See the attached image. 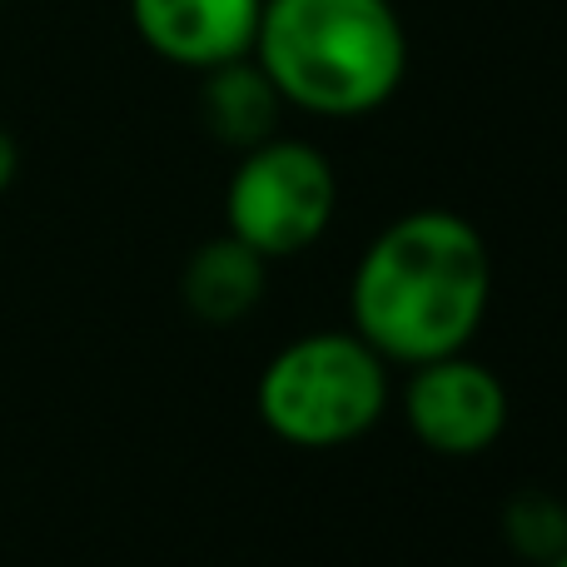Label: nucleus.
Wrapping results in <instances>:
<instances>
[{
    "mask_svg": "<svg viewBox=\"0 0 567 567\" xmlns=\"http://www.w3.org/2000/svg\"><path fill=\"white\" fill-rule=\"evenodd\" d=\"M493 299L483 235L453 209L399 215L353 269V333L379 359L429 363L463 353Z\"/></svg>",
    "mask_w": 567,
    "mask_h": 567,
    "instance_id": "obj_1",
    "label": "nucleus"
},
{
    "mask_svg": "<svg viewBox=\"0 0 567 567\" xmlns=\"http://www.w3.org/2000/svg\"><path fill=\"white\" fill-rule=\"evenodd\" d=\"M249 55L284 105L353 120L389 105L409 70V35L389 0H265Z\"/></svg>",
    "mask_w": 567,
    "mask_h": 567,
    "instance_id": "obj_2",
    "label": "nucleus"
},
{
    "mask_svg": "<svg viewBox=\"0 0 567 567\" xmlns=\"http://www.w3.org/2000/svg\"><path fill=\"white\" fill-rule=\"evenodd\" d=\"M389 369L359 333H309L269 359L259 419L293 449H339L379 423Z\"/></svg>",
    "mask_w": 567,
    "mask_h": 567,
    "instance_id": "obj_3",
    "label": "nucleus"
},
{
    "mask_svg": "<svg viewBox=\"0 0 567 567\" xmlns=\"http://www.w3.org/2000/svg\"><path fill=\"white\" fill-rule=\"evenodd\" d=\"M339 209L333 165L303 140H275L245 150L225 195L229 235L245 239L255 255L289 259L303 255L329 229Z\"/></svg>",
    "mask_w": 567,
    "mask_h": 567,
    "instance_id": "obj_4",
    "label": "nucleus"
},
{
    "mask_svg": "<svg viewBox=\"0 0 567 567\" xmlns=\"http://www.w3.org/2000/svg\"><path fill=\"white\" fill-rule=\"evenodd\" d=\"M403 419L423 449L443 458H473L508 429V393L498 373L483 369L468 353L413 363V379L403 389Z\"/></svg>",
    "mask_w": 567,
    "mask_h": 567,
    "instance_id": "obj_5",
    "label": "nucleus"
},
{
    "mask_svg": "<svg viewBox=\"0 0 567 567\" xmlns=\"http://www.w3.org/2000/svg\"><path fill=\"white\" fill-rule=\"evenodd\" d=\"M265 0H130L140 40L159 60L185 70H215L255 50Z\"/></svg>",
    "mask_w": 567,
    "mask_h": 567,
    "instance_id": "obj_6",
    "label": "nucleus"
},
{
    "mask_svg": "<svg viewBox=\"0 0 567 567\" xmlns=\"http://www.w3.org/2000/svg\"><path fill=\"white\" fill-rule=\"evenodd\" d=\"M199 110L215 140L235 150H255L275 135L284 95L275 90V80L265 75L255 55L225 60V65L205 70V90H199Z\"/></svg>",
    "mask_w": 567,
    "mask_h": 567,
    "instance_id": "obj_7",
    "label": "nucleus"
},
{
    "mask_svg": "<svg viewBox=\"0 0 567 567\" xmlns=\"http://www.w3.org/2000/svg\"><path fill=\"white\" fill-rule=\"evenodd\" d=\"M265 265L269 259L255 255V249H249L245 239H235V235L199 245L195 255H189V265H185V279H179L189 313L205 319V323L245 319V313L265 299V284H269Z\"/></svg>",
    "mask_w": 567,
    "mask_h": 567,
    "instance_id": "obj_8",
    "label": "nucleus"
},
{
    "mask_svg": "<svg viewBox=\"0 0 567 567\" xmlns=\"http://www.w3.org/2000/svg\"><path fill=\"white\" fill-rule=\"evenodd\" d=\"M503 538L518 558L548 567L558 553H567V503L543 488H523L503 508Z\"/></svg>",
    "mask_w": 567,
    "mask_h": 567,
    "instance_id": "obj_9",
    "label": "nucleus"
},
{
    "mask_svg": "<svg viewBox=\"0 0 567 567\" xmlns=\"http://www.w3.org/2000/svg\"><path fill=\"white\" fill-rule=\"evenodd\" d=\"M16 169H20V150H16V140L0 130V195L10 189V179H16Z\"/></svg>",
    "mask_w": 567,
    "mask_h": 567,
    "instance_id": "obj_10",
    "label": "nucleus"
},
{
    "mask_svg": "<svg viewBox=\"0 0 567 567\" xmlns=\"http://www.w3.org/2000/svg\"><path fill=\"white\" fill-rule=\"evenodd\" d=\"M548 567H567V553H558V558H553Z\"/></svg>",
    "mask_w": 567,
    "mask_h": 567,
    "instance_id": "obj_11",
    "label": "nucleus"
}]
</instances>
